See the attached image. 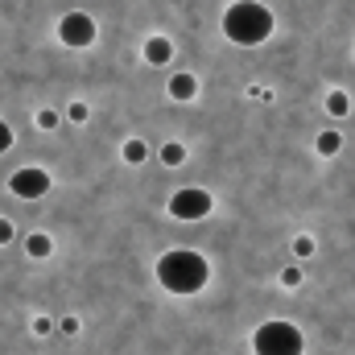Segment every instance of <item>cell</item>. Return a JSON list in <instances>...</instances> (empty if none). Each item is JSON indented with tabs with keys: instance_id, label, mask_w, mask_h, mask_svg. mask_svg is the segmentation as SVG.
Returning <instances> with one entry per match:
<instances>
[{
	"instance_id": "obj_16",
	"label": "cell",
	"mask_w": 355,
	"mask_h": 355,
	"mask_svg": "<svg viewBox=\"0 0 355 355\" xmlns=\"http://www.w3.org/2000/svg\"><path fill=\"white\" fill-rule=\"evenodd\" d=\"M33 124L50 132V128H58V112H50V107H46V112H37V116H33Z\"/></svg>"
},
{
	"instance_id": "obj_9",
	"label": "cell",
	"mask_w": 355,
	"mask_h": 355,
	"mask_svg": "<svg viewBox=\"0 0 355 355\" xmlns=\"http://www.w3.org/2000/svg\"><path fill=\"white\" fill-rule=\"evenodd\" d=\"M170 95H174L178 103L194 99V95H198V79H194V75H174V79H170Z\"/></svg>"
},
{
	"instance_id": "obj_12",
	"label": "cell",
	"mask_w": 355,
	"mask_h": 355,
	"mask_svg": "<svg viewBox=\"0 0 355 355\" xmlns=\"http://www.w3.org/2000/svg\"><path fill=\"white\" fill-rule=\"evenodd\" d=\"M186 162V145H178V141H170V145H162V166H182Z\"/></svg>"
},
{
	"instance_id": "obj_14",
	"label": "cell",
	"mask_w": 355,
	"mask_h": 355,
	"mask_svg": "<svg viewBox=\"0 0 355 355\" xmlns=\"http://www.w3.org/2000/svg\"><path fill=\"white\" fill-rule=\"evenodd\" d=\"M293 257H297V261L314 257V240H310V236H297V240H293Z\"/></svg>"
},
{
	"instance_id": "obj_1",
	"label": "cell",
	"mask_w": 355,
	"mask_h": 355,
	"mask_svg": "<svg viewBox=\"0 0 355 355\" xmlns=\"http://www.w3.org/2000/svg\"><path fill=\"white\" fill-rule=\"evenodd\" d=\"M157 281L166 293H178V297H190V293H202L207 281H211V265L207 257L190 252V248H174V252H162L157 261Z\"/></svg>"
},
{
	"instance_id": "obj_15",
	"label": "cell",
	"mask_w": 355,
	"mask_h": 355,
	"mask_svg": "<svg viewBox=\"0 0 355 355\" xmlns=\"http://www.w3.org/2000/svg\"><path fill=\"white\" fill-rule=\"evenodd\" d=\"M67 116H71V120H75V124H87L91 107H87V103H83V99H75V103H71V107H67Z\"/></svg>"
},
{
	"instance_id": "obj_6",
	"label": "cell",
	"mask_w": 355,
	"mask_h": 355,
	"mask_svg": "<svg viewBox=\"0 0 355 355\" xmlns=\"http://www.w3.org/2000/svg\"><path fill=\"white\" fill-rule=\"evenodd\" d=\"M54 186V178L46 174L42 166H25V170H17V174L8 178V190L17 194V198H25V202H33V198H42L46 190Z\"/></svg>"
},
{
	"instance_id": "obj_20",
	"label": "cell",
	"mask_w": 355,
	"mask_h": 355,
	"mask_svg": "<svg viewBox=\"0 0 355 355\" xmlns=\"http://www.w3.org/2000/svg\"><path fill=\"white\" fill-rule=\"evenodd\" d=\"M54 327H50V318H33V335H50Z\"/></svg>"
},
{
	"instance_id": "obj_8",
	"label": "cell",
	"mask_w": 355,
	"mask_h": 355,
	"mask_svg": "<svg viewBox=\"0 0 355 355\" xmlns=\"http://www.w3.org/2000/svg\"><path fill=\"white\" fill-rule=\"evenodd\" d=\"M120 157H124V166H145L149 145H145L141 137H128V141H124V149H120Z\"/></svg>"
},
{
	"instance_id": "obj_18",
	"label": "cell",
	"mask_w": 355,
	"mask_h": 355,
	"mask_svg": "<svg viewBox=\"0 0 355 355\" xmlns=\"http://www.w3.org/2000/svg\"><path fill=\"white\" fill-rule=\"evenodd\" d=\"M0 244H12V219L0 215Z\"/></svg>"
},
{
	"instance_id": "obj_17",
	"label": "cell",
	"mask_w": 355,
	"mask_h": 355,
	"mask_svg": "<svg viewBox=\"0 0 355 355\" xmlns=\"http://www.w3.org/2000/svg\"><path fill=\"white\" fill-rule=\"evenodd\" d=\"M281 285H285V289H297V285H302V268L289 265L285 272H281Z\"/></svg>"
},
{
	"instance_id": "obj_19",
	"label": "cell",
	"mask_w": 355,
	"mask_h": 355,
	"mask_svg": "<svg viewBox=\"0 0 355 355\" xmlns=\"http://www.w3.org/2000/svg\"><path fill=\"white\" fill-rule=\"evenodd\" d=\"M8 145H12V128H8V124H4V120H0V153H4V149H8Z\"/></svg>"
},
{
	"instance_id": "obj_5",
	"label": "cell",
	"mask_w": 355,
	"mask_h": 355,
	"mask_svg": "<svg viewBox=\"0 0 355 355\" xmlns=\"http://www.w3.org/2000/svg\"><path fill=\"white\" fill-rule=\"evenodd\" d=\"M58 42L71 46V50L95 46V17H91V12H67V17L58 21Z\"/></svg>"
},
{
	"instance_id": "obj_3",
	"label": "cell",
	"mask_w": 355,
	"mask_h": 355,
	"mask_svg": "<svg viewBox=\"0 0 355 355\" xmlns=\"http://www.w3.org/2000/svg\"><path fill=\"white\" fill-rule=\"evenodd\" d=\"M252 352L257 355H302L306 352V339H302V331L293 322L268 318V322L257 327V335H252Z\"/></svg>"
},
{
	"instance_id": "obj_4",
	"label": "cell",
	"mask_w": 355,
	"mask_h": 355,
	"mask_svg": "<svg viewBox=\"0 0 355 355\" xmlns=\"http://www.w3.org/2000/svg\"><path fill=\"white\" fill-rule=\"evenodd\" d=\"M166 211L174 215L178 223H198V219H207V215L215 211V198H211V190H202V186H182L174 198L166 202Z\"/></svg>"
},
{
	"instance_id": "obj_11",
	"label": "cell",
	"mask_w": 355,
	"mask_h": 355,
	"mask_svg": "<svg viewBox=\"0 0 355 355\" xmlns=\"http://www.w3.org/2000/svg\"><path fill=\"white\" fill-rule=\"evenodd\" d=\"M327 112H331V116H347V112H352L347 91H331V95H327Z\"/></svg>"
},
{
	"instance_id": "obj_13",
	"label": "cell",
	"mask_w": 355,
	"mask_h": 355,
	"mask_svg": "<svg viewBox=\"0 0 355 355\" xmlns=\"http://www.w3.org/2000/svg\"><path fill=\"white\" fill-rule=\"evenodd\" d=\"M339 149H343V137H339V132H322V137H318V153H322V157H335Z\"/></svg>"
},
{
	"instance_id": "obj_2",
	"label": "cell",
	"mask_w": 355,
	"mask_h": 355,
	"mask_svg": "<svg viewBox=\"0 0 355 355\" xmlns=\"http://www.w3.org/2000/svg\"><path fill=\"white\" fill-rule=\"evenodd\" d=\"M272 29H277V17L261 0H236L223 12V37L236 46H261L272 37Z\"/></svg>"
},
{
	"instance_id": "obj_7",
	"label": "cell",
	"mask_w": 355,
	"mask_h": 355,
	"mask_svg": "<svg viewBox=\"0 0 355 355\" xmlns=\"http://www.w3.org/2000/svg\"><path fill=\"white\" fill-rule=\"evenodd\" d=\"M170 58H174V42H170V37L157 33V37L145 42V62H149V67H166Z\"/></svg>"
},
{
	"instance_id": "obj_10",
	"label": "cell",
	"mask_w": 355,
	"mask_h": 355,
	"mask_svg": "<svg viewBox=\"0 0 355 355\" xmlns=\"http://www.w3.org/2000/svg\"><path fill=\"white\" fill-rule=\"evenodd\" d=\"M25 248H29V257H50V252H54V240H50L46 232H33V236L25 240Z\"/></svg>"
},
{
	"instance_id": "obj_21",
	"label": "cell",
	"mask_w": 355,
	"mask_h": 355,
	"mask_svg": "<svg viewBox=\"0 0 355 355\" xmlns=\"http://www.w3.org/2000/svg\"><path fill=\"white\" fill-rule=\"evenodd\" d=\"M62 335H79V318H62Z\"/></svg>"
}]
</instances>
